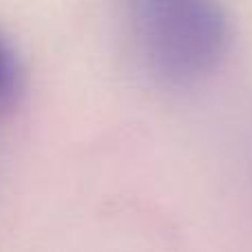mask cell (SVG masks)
<instances>
[{
  "label": "cell",
  "instance_id": "cell-2",
  "mask_svg": "<svg viewBox=\"0 0 252 252\" xmlns=\"http://www.w3.org/2000/svg\"><path fill=\"white\" fill-rule=\"evenodd\" d=\"M22 89V69L11 42L0 33V113L9 111Z\"/></svg>",
  "mask_w": 252,
  "mask_h": 252
},
{
  "label": "cell",
  "instance_id": "cell-1",
  "mask_svg": "<svg viewBox=\"0 0 252 252\" xmlns=\"http://www.w3.org/2000/svg\"><path fill=\"white\" fill-rule=\"evenodd\" d=\"M122 13L130 51L157 87H197L230 51L232 25L221 0H122Z\"/></svg>",
  "mask_w": 252,
  "mask_h": 252
}]
</instances>
